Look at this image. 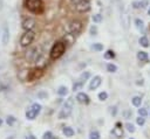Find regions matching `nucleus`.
<instances>
[{
	"label": "nucleus",
	"mask_w": 150,
	"mask_h": 139,
	"mask_svg": "<svg viewBox=\"0 0 150 139\" xmlns=\"http://www.w3.org/2000/svg\"><path fill=\"white\" fill-rule=\"evenodd\" d=\"M23 5L29 12H32L34 14H41L45 9L42 0H25Z\"/></svg>",
	"instance_id": "f257e3e1"
},
{
	"label": "nucleus",
	"mask_w": 150,
	"mask_h": 139,
	"mask_svg": "<svg viewBox=\"0 0 150 139\" xmlns=\"http://www.w3.org/2000/svg\"><path fill=\"white\" fill-rule=\"evenodd\" d=\"M66 50V43L63 41H57L53 44V47L50 48V51H49V55H50V58L52 60H57L60 58L63 53Z\"/></svg>",
	"instance_id": "f03ea898"
},
{
	"label": "nucleus",
	"mask_w": 150,
	"mask_h": 139,
	"mask_svg": "<svg viewBox=\"0 0 150 139\" xmlns=\"http://www.w3.org/2000/svg\"><path fill=\"white\" fill-rule=\"evenodd\" d=\"M73 106H74V99L73 98H68L64 104L62 105V109L59 112V118L60 119H66L70 116L71 111H73Z\"/></svg>",
	"instance_id": "7ed1b4c3"
},
{
	"label": "nucleus",
	"mask_w": 150,
	"mask_h": 139,
	"mask_svg": "<svg viewBox=\"0 0 150 139\" xmlns=\"http://www.w3.org/2000/svg\"><path fill=\"white\" fill-rule=\"evenodd\" d=\"M77 12H88L90 9V0H69Z\"/></svg>",
	"instance_id": "20e7f679"
},
{
	"label": "nucleus",
	"mask_w": 150,
	"mask_h": 139,
	"mask_svg": "<svg viewBox=\"0 0 150 139\" xmlns=\"http://www.w3.org/2000/svg\"><path fill=\"white\" fill-rule=\"evenodd\" d=\"M34 37H35V33L33 30H25V33L22 34V36L20 39L21 47H29L32 44Z\"/></svg>",
	"instance_id": "39448f33"
},
{
	"label": "nucleus",
	"mask_w": 150,
	"mask_h": 139,
	"mask_svg": "<svg viewBox=\"0 0 150 139\" xmlns=\"http://www.w3.org/2000/svg\"><path fill=\"white\" fill-rule=\"evenodd\" d=\"M39 54H40V53H39V49H38L36 47H29V48L26 50V53H25V58H26V61H27L28 63H33V62L36 61Z\"/></svg>",
	"instance_id": "423d86ee"
},
{
	"label": "nucleus",
	"mask_w": 150,
	"mask_h": 139,
	"mask_svg": "<svg viewBox=\"0 0 150 139\" xmlns=\"http://www.w3.org/2000/svg\"><path fill=\"white\" fill-rule=\"evenodd\" d=\"M82 28H83L82 22L79 21V20H74V21H71V22L69 23V26H68V30H69V33L73 34L74 36H77V35L82 32Z\"/></svg>",
	"instance_id": "0eeeda50"
},
{
	"label": "nucleus",
	"mask_w": 150,
	"mask_h": 139,
	"mask_svg": "<svg viewBox=\"0 0 150 139\" xmlns=\"http://www.w3.org/2000/svg\"><path fill=\"white\" fill-rule=\"evenodd\" d=\"M42 76V69L41 68H35V69H32L28 71L27 74V81L28 82H33L35 79H38L39 77Z\"/></svg>",
	"instance_id": "6e6552de"
},
{
	"label": "nucleus",
	"mask_w": 150,
	"mask_h": 139,
	"mask_svg": "<svg viewBox=\"0 0 150 139\" xmlns=\"http://www.w3.org/2000/svg\"><path fill=\"white\" fill-rule=\"evenodd\" d=\"M35 25L36 22L33 18H26L22 20V28L25 30H33L35 28Z\"/></svg>",
	"instance_id": "1a4fd4ad"
},
{
	"label": "nucleus",
	"mask_w": 150,
	"mask_h": 139,
	"mask_svg": "<svg viewBox=\"0 0 150 139\" xmlns=\"http://www.w3.org/2000/svg\"><path fill=\"white\" fill-rule=\"evenodd\" d=\"M101 83H102V79H101V77L100 76H95L91 81H90V83H89V90H95V89H97L100 85H101Z\"/></svg>",
	"instance_id": "9d476101"
},
{
	"label": "nucleus",
	"mask_w": 150,
	"mask_h": 139,
	"mask_svg": "<svg viewBox=\"0 0 150 139\" xmlns=\"http://www.w3.org/2000/svg\"><path fill=\"white\" fill-rule=\"evenodd\" d=\"M1 41H2V44H7L8 41H9V29L7 26H4L2 28V35H1Z\"/></svg>",
	"instance_id": "9b49d317"
},
{
	"label": "nucleus",
	"mask_w": 150,
	"mask_h": 139,
	"mask_svg": "<svg viewBox=\"0 0 150 139\" xmlns=\"http://www.w3.org/2000/svg\"><path fill=\"white\" fill-rule=\"evenodd\" d=\"M76 99H77L79 103H82V104H88L89 103V97L84 92H79L76 95Z\"/></svg>",
	"instance_id": "f8f14e48"
},
{
	"label": "nucleus",
	"mask_w": 150,
	"mask_h": 139,
	"mask_svg": "<svg viewBox=\"0 0 150 139\" xmlns=\"http://www.w3.org/2000/svg\"><path fill=\"white\" fill-rule=\"evenodd\" d=\"M111 133H112L115 137H117V138H121V137L123 135V131H122V127H120V123H117L116 126L111 130Z\"/></svg>",
	"instance_id": "ddd939ff"
},
{
	"label": "nucleus",
	"mask_w": 150,
	"mask_h": 139,
	"mask_svg": "<svg viewBox=\"0 0 150 139\" xmlns=\"http://www.w3.org/2000/svg\"><path fill=\"white\" fill-rule=\"evenodd\" d=\"M38 116V112L34 110V109H28L27 110V112H26V118L27 119H29V120H33V119H35V117Z\"/></svg>",
	"instance_id": "4468645a"
},
{
	"label": "nucleus",
	"mask_w": 150,
	"mask_h": 139,
	"mask_svg": "<svg viewBox=\"0 0 150 139\" xmlns=\"http://www.w3.org/2000/svg\"><path fill=\"white\" fill-rule=\"evenodd\" d=\"M137 58H138L141 62H146V61H148V53H146V51H143V50L138 51V53H137Z\"/></svg>",
	"instance_id": "2eb2a0df"
},
{
	"label": "nucleus",
	"mask_w": 150,
	"mask_h": 139,
	"mask_svg": "<svg viewBox=\"0 0 150 139\" xmlns=\"http://www.w3.org/2000/svg\"><path fill=\"white\" fill-rule=\"evenodd\" d=\"M138 42H139V44H141L142 47H144V48H148V47H149V39H148L146 36H142V37H139Z\"/></svg>",
	"instance_id": "dca6fc26"
},
{
	"label": "nucleus",
	"mask_w": 150,
	"mask_h": 139,
	"mask_svg": "<svg viewBox=\"0 0 150 139\" xmlns=\"http://www.w3.org/2000/svg\"><path fill=\"white\" fill-rule=\"evenodd\" d=\"M62 132H63V134L66 135V137H73L74 135V130L71 128V127H69V126H67V127H64L63 130H62Z\"/></svg>",
	"instance_id": "f3484780"
},
{
	"label": "nucleus",
	"mask_w": 150,
	"mask_h": 139,
	"mask_svg": "<svg viewBox=\"0 0 150 139\" xmlns=\"http://www.w3.org/2000/svg\"><path fill=\"white\" fill-rule=\"evenodd\" d=\"M64 40H66V42H64V43H68V44H71V43L74 42V40H75V36H74L73 34H70V33H68V34H66V36H64Z\"/></svg>",
	"instance_id": "a211bd4d"
},
{
	"label": "nucleus",
	"mask_w": 150,
	"mask_h": 139,
	"mask_svg": "<svg viewBox=\"0 0 150 139\" xmlns=\"http://www.w3.org/2000/svg\"><path fill=\"white\" fill-rule=\"evenodd\" d=\"M135 26H136L137 29L143 30V29H144V22H143V20H141V19H136V20H135Z\"/></svg>",
	"instance_id": "6ab92c4d"
},
{
	"label": "nucleus",
	"mask_w": 150,
	"mask_h": 139,
	"mask_svg": "<svg viewBox=\"0 0 150 139\" xmlns=\"http://www.w3.org/2000/svg\"><path fill=\"white\" fill-rule=\"evenodd\" d=\"M131 103H132V105H134V106H139V105H141V103H142V98H141V97H138V96H135V97L131 99Z\"/></svg>",
	"instance_id": "aec40b11"
},
{
	"label": "nucleus",
	"mask_w": 150,
	"mask_h": 139,
	"mask_svg": "<svg viewBox=\"0 0 150 139\" xmlns=\"http://www.w3.org/2000/svg\"><path fill=\"white\" fill-rule=\"evenodd\" d=\"M57 93H59L60 96H66V95L68 93V89H67V86H60V88L57 89Z\"/></svg>",
	"instance_id": "412c9836"
},
{
	"label": "nucleus",
	"mask_w": 150,
	"mask_h": 139,
	"mask_svg": "<svg viewBox=\"0 0 150 139\" xmlns=\"http://www.w3.org/2000/svg\"><path fill=\"white\" fill-rule=\"evenodd\" d=\"M107 70L109 72H116L117 71V67L115 64H112V63H108L107 64Z\"/></svg>",
	"instance_id": "4be33fe9"
},
{
	"label": "nucleus",
	"mask_w": 150,
	"mask_h": 139,
	"mask_svg": "<svg viewBox=\"0 0 150 139\" xmlns=\"http://www.w3.org/2000/svg\"><path fill=\"white\" fill-rule=\"evenodd\" d=\"M89 77H90V74H89L88 71H84V72H82V74H81V76H80V82H82V83H83V82H84V81H87Z\"/></svg>",
	"instance_id": "5701e85b"
},
{
	"label": "nucleus",
	"mask_w": 150,
	"mask_h": 139,
	"mask_svg": "<svg viewBox=\"0 0 150 139\" xmlns=\"http://www.w3.org/2000/svg\"><path fill=\"white\" fill-rule=\"evenodd\" d=\"M91 20H93L95 23H100V22L102 21V15H101V14H94V15L91 16Z\"/></svg>",
	"instance_id": "b1692460"
},
{
	"label": "nucleus",
	"mask_w": 150,
	"mask_h": 139,
	"mask_svg": "<svg viewBox=\"0 0 150 139\" xmlns=\"http://www.w3.org/2000/svg\"><path fill=\"white\" fill-rule=\"evenodd\" d=\"M100 132L98 131H91L89 134V139H100Z\"/></svg>",
	"instance_id": "393cba45"
},
{
	"label": "nucleus",
	"mask_w": 150,
	"mask_h": 139,
	"mask_svg": "<svg viewBox=\"0 0 150 139\" xmlns=\"http://www.w3.org/2000/svg\"><path fill=\"white\" fill-rule=\"evenodd\" d=\"M82 86H83V83L79 81V82H76V83H75V84L73 85V90H74V91H77V90H81V89H82Z\"/></svg>",
	"instance_id": "a878e982"
},
{
	"label": "nucleus",
	"mask_w": 150,
	"mask_h": 139,
	"mask_svg": "<svg viewBox=\"0 0 150 139\" xmlns=\"http://www.w3.org/2000/svg\"><path fill=\"white\" fill-rule=\"evenodd\" d=\"M93 48H94L95 51H102L103 50V44L102 43H94Z\"/></svg>",
	"instance_id": "bb28decb"
},
{
	"label": "nucleus",
	"mask_w": 150,
	"mask_h": 139,
	"mask_svg": "<svg viewBox=\"0 0 150 139\" xmlns=\"http://www.w3.org/2000/svg\"><path fill=\"white\" fill-rule=\"evenodd\" d=\"M107 98H108V93L105 91H102V92L98 93V99L100 100H105Z\"/></svg>",
	"instance_id": "cd10ccee"
},
{
	"label": "nucleus",
	"mask_w": 150,
	"mask_h": 139,
	"mask_svg": "<svg viewBox=\"0 0 150 139\" xmlns=\"http://www.w3.org/2000/svg\"><path fill=\"white\" fill-rule=\"evenodd\" d=\"M6 123H7L8 125H13V124L15 123V118H14L13 116H8V117L6 118Z\"/></svg>",
	"instance_id": "c85d7f7f"
},
{
	"label": "nucleus",
	"mask_w": 150,
	"mask_h": 139,
	"mask_svg": "<svg viewBox=\"0 0 150 139\" xmlns=\"http://www.w3.org/2000/svg\"><path fill=\"white\" fill-rule=\"evenodd\" d=\"M125 127H127V130H128L129 132H131V133L135 132V126H134L131 123H127V124H125Z\"/></svg>",
	"instance_id": "c756f323"
},
{
	"label": "nucleus",
	"mask_w": 150,
	"mask_h": 139,
	"mask_svg": "<svg viewBox=\"0 0 150 139\" xmlns=\"http://www.w3.org/2000/svg\"><path fill=\"white\" fill-rule=\"evenodd\" d=\"M42 139H53V133H52L50 131H47V132H45V133H43V137H42Z\"/></svg>",
	"instance_id": "7c9ffc66"
},
{
	"label": "nucleus",
	"mask_w": 150,
	"mask_h": 139,
	"mask_svg": "<svg viewBox=\"0 0 150 139\" xmlns=\"http://www.w3.org/2000/svg\"><path fill=\"white\" fill-rule=\"evenodd\" d=\"M114 56H115V54H114L112 50H108V51L104 54V57H105V58H114Z\"/></svg>",
	"instance_id": "2f4dec72"
},
{
	"label": "nucleus",
	"mask_w": 150,
	"mask_h": 139,
	"mask_svg": "<svg viewBox=\"0 0 150 139\" xmlns=\"http://www.w3.org/2000/svg\"><path fill=\"white\" fill-rule=\"evenodd\" d=\"M138 114L142 116V117H146V116H148V111H146L145 109L141 107V109H138Z\"/></svg>",
	"instance_id": "473e14b6"
},
{
	"label": "nucleus",
	"mask_w": 150,
	"mask_h": 139,
	"mask_svg": "<svg viewBox=\"0 0 150 139\" xmlns=\"http://www.w3.org/2000/svg\"><path fill=\"white\" fill-rule=\"evenodd\" d=\"M136 123L138 124V125H144V123H145V119H144V117H142V116H139L138 118H136Z\"/></svg>",
	"instance_id": "72a5a7b5"
},
{
	"label": "nucleus",
	"mask_w": 150,
	"mask_h": 139,
	"mask_svg": "<svg viewBox=\"0 0 150 139\" xmlns=\"http://www.w3.org/2000/svg\"><path fill=\"white\" fill-rule=\"evenodd\" d=\"M32 109H34V110L39 113V112L41 111V105H40V104H38V103H35V104H33V105H32Z\"/></svg>",
	"instance_id": "f704fd0d"
},
{
	"label": "nucleus",
	"mask_w": 150,
	"mask_h": 139,
	"mask_svg": "<svg viewBox=\"0 0 150 139\" xmlns=\"http://www.w3.org/2000/svg\"><path fill=\"white\" fill-rule=\"evenodd\" d=\"M131 5L134 8H141V1H132Z\"/></svg>",
	"instance_id": "c9c22d12"
},
{
	"label": "nucleus",
	"mask_w": 150,
	"mask_h": 139,
	"mask_svg": "<svg viewBox=\"0 0 150 139\" xmlns=\"http://www.w3.org/2000/svg\"><path fill=\"white\" fill-rule=\"evenodd\" d=\"M96 33H97L96 27H91V28H90V34H91V35H96Z\"/></svg>",
	"instance_id": "e433bc0d"
},
{
	"label": "nucleus",
	"mask_w": 150,
	"mask_h": 139,
	"mask_svg": "<svg viewBox=\"0 0 150 139\" xmlns=\"http://www.w3.org/2000/svg\"><path fill=\"white\" fill-rule=\"evenodd\" d=\"M26 139H36V138H35L33 134H29V135H27V137H26Z\"/></svg>",
	"instance_id": "4c0bfd02"
},
{
	"label": "nucleus",
	"mask_w": 150,
	"mask_h": 139,
	"mask_svg": "<svg viewBox=\"0 0 150 139\" xmlns=\"http://www.w3.org/2000/svg\"><path fill=\"white\" fill-rule=\"evenodd\" d=\"M148 15H150V6H149V8H148Z\"/></svg>",
	"instance_id": "58836bf2"
},
{
	"label": "nucleus",
	"mask_w": 150,
	"mask_h": 139,
	"mask_svg": "<svg viewBox=\"0 0 150 139\" xmlns=\"http://www.w3.org/2000/svg\"><path fill=\"white\" fill-rule=\"evenodd\" d=\"M1 125H2V119L0 118V126H1Z\"/></svg>",
	"instance_id": "ea45409f"
},
{
	"label": "nucleus",
	"mask_w": 150,
	"mask_h": 139,
	"mask_svg": "<svg viewBox=\"0 0 150 139\" xmlns=\"http://www.w3.org/2000/svg\"><path fill=\"white\" fill-rule=\"evenodd\" d=\"M130 139H132V138H130Z\"/></svg>",
	"instance_id": "a19ab883"
}]
</instances>
